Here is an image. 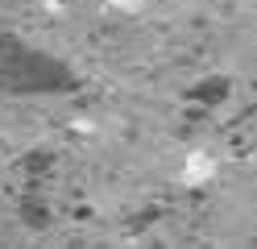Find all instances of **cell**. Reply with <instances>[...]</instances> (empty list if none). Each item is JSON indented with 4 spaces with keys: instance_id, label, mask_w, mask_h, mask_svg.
Instances as JSON below:
<instances>
[{
    "instance_id": "6da1fadb",
    "label": "cell",
    "mask_w": 257,
    "mask_h": 249,
    "mask_svg": "<svg viewBox=\"0 0 257 249\" xmlns=\"http://www.w3.org/2000/svg\"><path fill=\"white\" fill-rule=\"evenodd\" d=\"M0 79L9 83V88H25V92H50V88H67L71 75L67 66L46 58L42 50L25 46V42H13L5 38L0 42Z\"/></svg>"
}]
</instances>
